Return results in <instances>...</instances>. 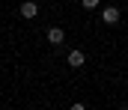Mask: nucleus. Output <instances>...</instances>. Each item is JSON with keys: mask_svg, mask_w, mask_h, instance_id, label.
Listing matches in <instances>:
<instances>
[{"mask_svg": "<svg viewBox=\"0 0 128 110\" xmlns=\"http://www.w3.org/2000/svg\"><path fill=\"white\" fill-rule=\"evenodd\" d=\"M63 42H66V30L63 27H48V45L57 48V45H63Z\"/></svg>", "mask_w": 128, "mask_h": 110, "instance_id": "f03ea898", "label": "nucleus"}, {"mask_svg": "<svg viewBox=\"0 0 128 110\" xmlns=\"http://www.w3.org/2000/svg\"><path fill=\"white\" fill-rule=\"evenodd\" d=\"M36 15H39V3H36V0H24V3H21V18L33 21Z\"/></svg>", "mask_w": 128, "mask_h": 110, "instance_id": "f257e3e1", "label": "nucleus"}, {"mask_svg": "<svg viewBox=\"0 0 128 110\" xmlns=\"http://www.w3.org/2000/svg\"><path fill=\"white\" fill-rule=\"evenodd\" d=\"M119 110H128V104H122V107H119Z\"/></svg>", "mask_w": 128, "mask_h": 110, "instance_id": "0eeeda50", "label": "nucleus"}, {"mask_svg": "<svg viewBox=\"0 0 128 110\" xmlns=\"http://www.w3.org/2000/svg\"><path fill=\"white\" fill-rule=\"evenodd\" d=\"M113 3H116V0H113Z\"/></svg>", "mask_w": 128, "mask_h": 110, "instance_id": "6e6552de", "label": "nucleus"}, {"mask_svg": "<svg viewBox=\"0 0 128 110\" xmlns=\"http://www.w3.org/2000/svg\"><path fill=\"white\" fill-rule=\"evenodd\" d=\"M66 63H68V66H72V69H80V66H84V63H86V54H84V51H78V48H74V51H68V57H66Z\"/></svg>", "mask_w": 128, "mask_h": 110, "instance_id": "7ed1b4c3", "label": "nucleus"}, {"mask_svg": "<svg viewBox=\"0 0 128 110\" xmlns=\"http://www.w3.org/2000/svg\"><path fill=\"white\" fill-rule=\"evenodd\" d=\"M101 21H104V24H119V6L101 9Z\"/></svg>", "mask_w": 128, "mask_h": 110, "instance_id": "20e7f679", "label": "nucleus"}, {"mask_svg": "<svg viewBox=\"0 0 128 110\" xmlns=\"http://www.w3.org/2000/svg\"><path fill=\"white\" fill-rule=\"evenodd\" d=\"M68 110H86V107H84V104H72Z\"/></svg>", "mask_w": 128, "mask_h": 110, "instance_id": "423d86ee", "label": "nucleus"}, {"mask_svg": "<svg viewBox=\"0 0 128 110\" xmlns=\"http://www.w3.org/2000/svg\"><path fill=\"white\" fill-rule=\"evenodd\" d=\"M98 3H101V0H80L84 9H98Z\"/></svg>", "mask_w": 128, "mask_h": 110, "instance_id": "39448f33", "label": "nucleus"}]
</instances>
